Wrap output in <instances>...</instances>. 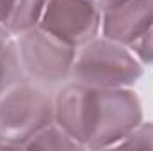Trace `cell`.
I'll return each instance as SVG.
<instances>
[{
	"instance_id": "ba28073f",
	"label": "cell",
	"mask_w": 153,
	"mask_h": 151,
	"mask_svg": "<svg viewBox=\"0 0 153 151\" xmlns=\"http://www.w3.org/2000/svg\"><path fill=\"white\" fill-rule=\"evenodd\" d=\"M25 78L27 75L22 64L18 43L14 38H11L0 48V96Z\"/></svg>"
},
{
	"instance_id": "277c9868",
	"label": "cell",
	"mask_w": 153,
	"mask_h": 151,
	"mask_svg": "<svg viewBox=\"0 0 153 151\" xmlns=\"http://www.w3.org/2000/svg\"><path fill=\"white\" fill-rule=\"evenodd\" d=\"M25 75L41 85H59L71 78L76 46L36 27L16 39Z\"/></svg>"
},
{
	"instance_id": "8fae6325",
	"label": "cell",
	"mask_w": 153,
	"mask_h": 151,
	"mask_svg": "<svg viewBox=\"0 0 153 151\" xmlns=\"http://www.w3.org/2000/svg\"><path fill=\"white\" fill-rule=\"evenodd\" d=\"M132 53L139 59V62L143 66H150L153 68V27L143 36L139 38L132 46H130Z\"/></svg>"
},
{
	"instance_id": "3957f363",
	"label": "cell",
	"mask_w": 153,
	"mask_h": 151,
	"mask_svg": "<svg viewBox=\"0 0 153 151\" xmlns=\"http://www.w3.org/2000/svg\"><path fill=\"white\" fill-rule=\"evenodd\" d=\"M143 123L141 100L128 87L93 91L85 148H116Z\"/></svg>"
},
{
	"instance_id": "30bf717a",
	"label": "cell",
	"mask_w": 153,
	"mask_h": 151,
	"mask_svg": "<svg viewBox=\"0 0 153 151\" xmlns=\"http://www.w3.org/2000/svg\"><path fill=\"white\" fill-rule=\"evenodd\" d=\"M116 148H143V150L148 148V150H153V123H141Z\"/></svg>"
},
{
	"instance_id": "4fadbf2b",
	"label": "cell",
	"mask_w": 153,
	"mask_h": 151,
	"mask_svg": "<svg viewBox=\"0 0 153 151\" xmlns=\"http://www.w3.org/2000/svg\"><path fill=\"white\" fill-rule=\"evenodd\" d=\"M91 2L96 5V9H100V13H103V11L114 7L117 4H123V2H126V0H91Z\"/></svg>"
},
{
	"instance_id": "7c38bea8",
	"label": "cell",
	"mask_w": 153,
	"mask_h": 151,
	"mask_svg": "<svg viewBox=\"0 0 153 151\" xmlns=\"http://www.w3.org/2000/svg\"><path fill=\"white\" fill-rule=\"evenodd\" d=\"M14 2L16 0H0V25L5 27L9 18H11V13L14 9Z\"/></svg>"
},
{
	"instance_id": "52a82bcc",
	"label": "cell",
	"mask_w": 153,
	"mask_h": 151,
	"mask_svg": "<svg viewBox=\"0 0 153 151\" xmlns=\"http://www.w3.org/2000/svg\"><path fill=\"white\" fill-rule=\"evenodd\" d=\"M48 0H16L11 18L5 25L11 36H22L39 27Z\"/></svg>"
},
{
	"instance_id": "9a60e30c",
	"label": "cell",
	"mask_w": 153,
	"mask_h": 151,
	"mask_svg": "<svg viewBox=\"0 0 153 151\" xmlns=\"http://www.w3.org/2000/svg\"><path fill=\"white\" fill-rule=\"evenodd\" d=\"M148 2H150V5H152V7H153V0H148Z\"/></svg>"
},
{
	"instance_id": "7a4b0ae2",
	"label": "cell",
	"mask_w": 153,
	"mask_h": 151,
	"mask_svg": "<svg viewBox=\"0 0 153 151\" xmlns=\"http://www.w3.org/2000/svg\"><path fill=\"white\" fill-rule=\"evenodd\" d=\"M143 75V64L125 44L96 38L76 48L71 78L98 89L130 87Z\"/></svg>"
},
{
	"instance_id": "8992f818",
	"label": "cell",
	"mask_w": 153,
	"mask_h": 151,
	"mask_svg": "<svg viewBox=\"0 0 153 151\" xmlns=\"http://www.w3.org/2000/svg\"><path fill=\"white\" fill-rule=\"evenodd\" d=\"M153 27V7L148 0H126L102 13V34L119 44L132 46Z\"/></svg>"
},
{
	"instance_id": "9c48e42d",
	"label": "cell",
	"mask_w": 153,
	"mask_h": 151,
	"mask_svg": "<svg viewBox=\"0 0 153 151\" xmlns=\"http://www.w3.org/2000/svg\"><path fill=\"white\" fill-rule=\"evenodd\" d=\"M78 148L82 146L70 133H66L55 121L38 132L23 146V150H78Z\"/></svg>"
},
{
	"instance_id": "5b68a950",
	"label": "cell",
	"mask_w": 153,
	"mask_h": 151,
	"mask_svg": "<svg viewBox=\"0 0 153 151\" xmlns=\"http://www.w3.org/2000/svg\"><path fill=\"white\" fill-rule=\"evenodd\" d=\"M39 27L80 48L98 36L102 13L91 0H48Z\"/></svg>"
},
{
	"instance_id": "5bb4252c",
	"label": "cell",
	"mask_w": 153,
	"mask_h": 151,
	"mask_svg": "<svg viewBox=\"0 0 153 151\" xmlns=\"http://www.w3.org/2000/svg\"><path fill=\"white\" fill-rule=\"evenodd\" d=\"M11 38H14V36H11V34H9V30H7L5 27H2V25H0V48H2V46H4V44H5Z\"/></svg>"
},
{
	"instance_id": "6da1fadb",
	"label": "cell",
	"mask_w": 153,
	"mask_h": 151,
	"mask_svg": "<svg viewBox=\"0 0 153 151\" xmlns=\"http://www.w3.org/2000/svg\"><path fill=\"white\" fill-rule=\"evenodd\" d=\"M53 123V96L38 82L22 80L0 96V148L23 146Z\"/></svg>"
}]
</instances>
